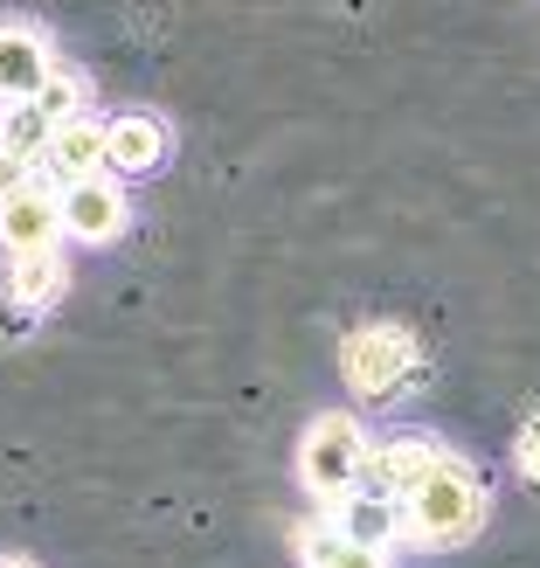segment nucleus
I'll list each match as a JSON object with an SVG mask.
<instances>
[{
  "instance_id": "nucleus-8",
  "label": "nucleus",
  "mask_w": 540,
  "mask_h": 568,
  "mask_svg": "<svg viewBox=\"0 0 540 568\" xmlns=\"http://www.w3.org/2000/svg\"><path fill=\"white\" fill-rule=\"evenodd\" d=\"M444 458V444L437 437H422V430H395V437H375V450H367V478L360 486H375L388 499H409L422 478H430V465Z\"/></svg>"
},
{
  "instance_id": "nucleus-3",
  "label": "nucleus",
  "mask_w": 540,
  "mask_h": 568,
  "mask_svg": "<svg viewBox=\"0 0 540 568\" xmlns=\"http://www.w3.org/2000/svg\"><path fill=\"white\" fill-rule=\"evenodd\" d=\"M416 367H422V339L409 326H395V320L354 326L347 347H339V382H347L360 403H395Z\"/></svg>"
},
{
  "instance_id": "nucleus-4",
  "label": "nucleus",
  "mask_w": 540,
  "mask_h": 568,
  "mask_svg": "<svg viewBox=\"0 0 540 568\" xmlns=\"http://www.w3.org/2000/svg\"><path fill=\"white\" fill-rule=\"evenodd\" d=\"M63 194V243H83V250H104L132 230V202H125V181L111 174H91V181H70L55 187Z\"/></svg>"
},
{
  "instance_id": "nucleus-10",
  "label": "nucleus",
  "mask_w": 540,
  "mask_h": 568,
  "mask_svg": "<svg viewBox=\"0 0 540 568\" xmlns=\"http://www.w3.org/2000/svg\"><path fill=\"white\" fill-rule=\"evenodd\" d=\"M70 292V250H28V257H8V305L14 312H49Z\"/></svg>"
},
{
  "instance_id": "nucleus-5",
  "label": "nucleus",
  "mask_w": 540,
  "mask_h": 568,
  "mask_svg": "<svg viewBox=\"0 0 540 568\" xmlns=\"http://www.w3.org/2000/svg\"><path fill=\"white\" fill-rule=\"evenodd\" d=\"M166 153H174V132H166L160 111H119V119H104V174L146 181L166 166Z\"/></svg>"
},
{
  "instance_id": "nucleus-7",
  "label": "nucleus",
  "mask_w": 540,
  "mask_h": 568,
  "mask_svg": "<svg viewBox=\"0 0 540 568\" xmlns=\"http://www.w3.org/2000/svg\"><path fill=\"white\" fill-rule=\"evenodd\" d=\"M55 70L63 63L35 21H0V104H28Z\"/></svg>"
},
{
  "instance_id": "nucleus-13",
  "label": "nucleus",
  "mask_w": 540,
  "mask_h": 568,
  "mask_svg": "<svg viewBox=\"0 0 540 568\" xmlns=\"http://www.w3.org/2000/svg\"><path fill=\"white\" fill-rule=\"evenodd\" d=\"M49 139H55V119H49L35 98H28V104H0V146H8V153H21V160L42 166Z\"/></svg>"
},
{
  "instance_id": "nucleus-16",
  "label": "nucleus",
  "mask_w": 540,
  "mask_h": 568,
  "mask_svg": "<svg viewBox=\"0 0 540 568\" xmlns=\"http://www.w3.org/2000/svg\"><path fill=\"white\" fill-rule=\"evenodd\" d=\"M513 465H520V478L527 486H540V416L520 430V450H513Z\"/></svg>"
},
{
  "instance_id": "nucleus-14",
  "label": "nucleus",
  "mask_w": 540,
  "mask_h": 568,
  "mask_svg": "<svg viewBox=\"0 0 540 568\" xmlns=\"http://www.w3.org/2000/svg\"><path fill=\"white\" fill-rule=\"evenodd\" d=\"M35 104L49 111V119H55V125H63V119H77V111H83V83H77L70 70H55V77L42 83V91H35Z\"/></svg>"
},
{
  "instance_id": "nucleus-6",
  "label": "nucleus",
  "mask_w": 540,
  "mask_h": 568,
  "mask_svg": "<svg viewBox=\"0 0 540 568\" xmlns=\"http://www.w3.org/2000/svg\"><path fill=\"white\" fill-rule=\"evenodd\" d=\"M63 243V194L49 181H28L21 194L0 202V250L8 257H28V250H55Z\"/></svg>"
},
{
  "instance_id": "nucleus-1",
  "label": "nucleus",
  "mask_w": 540,
  "mask_h": 568,
  "mask_svg": "<svg viewBox=\"0 0 540 568\" xmlns=\"http://www.w3.org/2000/svg\"><path fill=\"white\" fill-rule=\"evenodd\" d=\"M486 520H492V486L458 450H444L430 478L403 499V527L416 548H465L471 534H486Z\"/></svg>"
},
{
  "instance_id": "nucleus-2",
  "label": "nucleus",
  "mask_w": 540,
  "mask_h": 568,
  "mask_svg": "<svg viewBox=\"0 0 540 568\" xmlns=\"http://www.w3.org/2000/svg\"><path fill=\"white\" fill-rule=\"evenodd\" d=\"M367 450H375V437L354 409H319L298 437V486L319 506H339L367 478Z\"/></svg>"
},
{
  "instance_id": "nucleus-12",
  "label": "nucleus",
  "mask_w": 540,
  "mask_h": 568,
  "mask_svg": "<svg viewBox=\"0 0 540 568\" xmlns=\"http://www.w3.org/2000/svg\"><path fill=\"white\" fill-rule=\"evenodd\" d=\"M292 548H298V561H305V568H395L381 548H360V541H347V534L333 527V514L305 520V527L292 534Z\"/></svg>"
},
{
  "instance_id": "nucleus-9",
  "label": "nucleus",
  "mask_w": 540,
  "mask_h": 568,
  "mask_svg": "<svg viewBox=\"0 0 540 568\" xmlns=\"http://www.w3.org/2000/svg\"><path fill=\"white\" fill-rule=\"evenodd\" d=\"M333 514V527L347 534V541H360V548H381V555H395L409 541V527H403V499H388V493H375V486H354L339 506H326Z\"/></svg>"
},
{
  "instance_id": "nucleus-15",
  "label": "nucleus",
  "mask_w": 540,
  "mask_h": 568,
  "mask_svg": "<svg viewBox=\"0 0 540 568\" xmlns=\"http://www.w3.org/2000/svg\"><path fill=\"white\" fill-rule=\"evenodd\" d=\"M28 181H35V160H21V153L0 146V202H8V194H21Z\"/></svg>"
},
{
  "instance_id": "nucleus-11",
  "label": "nucleus",
  "mask_w": 540,
  "mask_h": 568,
  "mask_svg": "<svg viewBox=\"0 0 540 568\" xmlns=\"http://www.w3.org/2000/svg\"><path fill=\"white\" fill-rule=\"evenodd\" d=\"M42 166L55 174V187L104 174V119H91V111L63 119V125H55V139H49V153H42Z\"/></svg>"
},
{
  "instance_id": "nucleus-17",
  "label": "nucleus",
  "mask_w": 540,
  "mask_h": 568,
  "mask_svg": "<svg viewBox=\"0 0 540 568\" xmlns=\"http://www.w3.org/2000/svg\"><path fill=\"white\" fill-rule=\"evenodd\" d=\"M0 568H35V561H28V555H0Z\"/></svg>"
}]
</instances>
